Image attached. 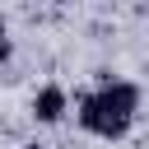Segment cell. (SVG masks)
<instances>
[{
	"label": "cell",
	"instance_id": "cell-1",
	"mask_svg": "<svg viewBox=\"0 0 149 149\" xmlns=\"http://www.w3.org/2000/svg\"><path fill=\"white\" fill-rule=\"evenodd\" d=\"M135 116H140V84H130V79L98 74V88H79L74 93V121H79L84 135L126 140Z\"/></svg>",
	"mask_w": 149,
	"mask_h": 149
},
{
	"label": "cell",
	"instance_id": "cell-2",
	"mask_svg": "<svg viewBox=\"0 0 149 149\" xmlns=\"http://www.w3.org/2000/svg\"><path fill=\"white\" fill-rule=\"evenodd\" d=\"M65 112H70V93L61 84H42L33 93V121L37 126H56V121H65Z\"/></svg>",
	"mask_w": 149,
	"mask_h": 149
},
{
	"label": "cell",
	"instance_id": "cell-3",
	"mask_svg": "<svg viewBox=\"0 0 149 149\" xmlns=\"http://www.w3.org/2000/svg\"><path fill=\"white\" fill-rule=\"evenodd\" d=\"M14 61V37H9V28H5V19H0V70Z\"/></svg>",
	"mask_w": 149,
	"mask_h": 149
},
{
	"label": "cell",
	"instance_id": "cell-4",
	"mask_svg": "<svg viewBox=\"0 0 149 149\" xmlns=\"http://www.w3.org/2000/svg\"><path fill=\"white\" fill-rule=\"evenodd\" d=\"M23 149H47V144H37V140H28V144H23Z\"/></svg>",
	"mask_w": 149,
	"mask_h": 149
}]
</instances>
